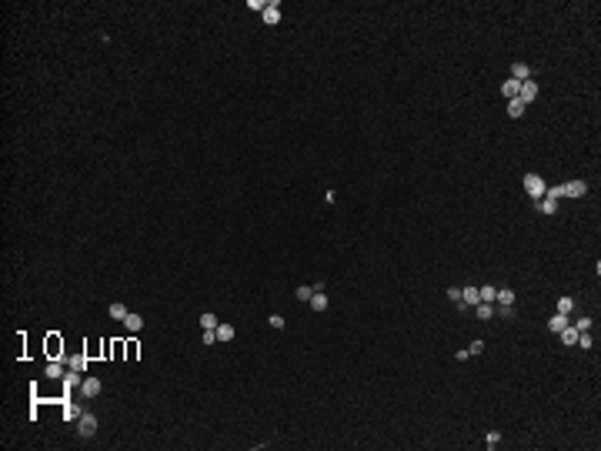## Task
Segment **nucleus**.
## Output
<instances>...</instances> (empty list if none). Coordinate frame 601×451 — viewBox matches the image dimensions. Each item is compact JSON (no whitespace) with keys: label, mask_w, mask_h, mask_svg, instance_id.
Masks as SVG:
<instances>
[{"label":"nucleus","mask_w":601,"mask_h":451,"mask_svg":"<svg viewBox=\"0 0 601 451\" xmlns=\"http://www.w3.org/2000/svg\"><path fill=\"white\" fill-rule=\"evenodd\" d=\"M534 207H538L541 214H548V217H551V214L558 211V201H555V197H538V201H534Z\"/></svg>","instance_id":"9b49d317"},{"label":"nucleus","mask_w":601,"mask_h":451,"mask_svg":"<svg viewBox=\"0 0 601 451\" xmlns=\"http://www.w3.org/2000/svg\"><path fill=\"white\" fill-rule=\"evenodd\" d=\"M111 357L117 361V357H127V348H124V341H114L111 344Z\"/></svg>","instance_id":"cd10ccee"},{"label":"nucleus","mask_w":601,"mask_h":451,"mask_svg":"<svg viewBox=\"0 0 601 451\" xmlns=\"http://www.w3.org/2000/svg\"><path fill=\"white\" fill-rule=\"evenodd\" d=\"M100 391H104L100 378H94V375H84V381H80V395H84V398H97Z\"/></svg>","instance_id":"7ed1b4c3"},{"label":"nucleus","mask_w":601,"mask_h":451,"mask_svg":"<svg viewBox=\"0 0 601 451\" xmlns=\"http://www.w3.org/2000/svg\"><path fill=\"white\" fill-rule=\"evenodd\" d=\"M575 328H578V331H591V321H588V318H578V324H575Z\"/></svg>","instance_id":"e433bc0d"},{"label":"nucleus","mask_w":601,"mask_h":451,"mask_svg":"<svg viewBox=\"0 0 601 451\" xmlns=\"http://www.w3.org/2000/svg\"><path fill=\"white\" fill-rule=\"evenodd\" d=\"M485 445H488V448H498V445H501V431H488L485 434Z\"/></svg>","instance_id":"7c9ffc66"},{"label":"nucleus","mask_w":601,"mask_h":451,"mask_svg":"<svg viewBox=\"0 0 601 451\" xmlns=\"http://www.w3.org/2000/svg\"><path fill=\"white\" fill-rule=\"evenodd\" d=\"M44 351H47V361H64V338L57 331H50L47 341H44Z\"/></svg>","instance_id":"f257e3e1"},{"label":"nucleus","mask_w":601,"mask_h":451,"mask_svg":"<svg viewBox=\"0 0 601 451\" xmlns=\"http://www.w3.org/2000/svg\"><path fill=\"white\" fill-rule=\"evenodd\" d=\"M217 324H221V321H217V314H210V311H204V314H201V328H204V331H217Z\"/></svg>","instance_id":"412c9836"},{"label":"nucleus","mask_w":601,"mask_h":451,"mask_svg":"<svg viewBox=\"0 0 601 451\" xmlns=\"http://www.w3.org/2000/svg\"><path fill=\"white\" fill-rule=\"evenodd\" d=\"M247 7H251V10H261V14H264V7H267V3H264V0H251Z\"/></svg>","instance_id":"4c0bfd02"},{"label":"nucleus","mask_w":601,"mask_h":451,"mask_svg":"<svg viewBox=\"0 0 601 451\" xmlns=\"http://www.w3.org/2000/svg\"><path fill=\"white\" fill-rule=\"evenodd\" d=\"M124 348H127V361H134V357L140 355V344H137L134 338H131V341H124Z\"/></svg>","instance_id":"c85d7f7f"},{"label":"nucleus","mask_w":601,"mask_h":451,"mask_svg":"<svg viewBox=\"0 0 601 451\" xmlns=\"http://www.w3.org/2000/svg\"><path fill=\"white\" fill-rule=\"evenodd\" d=\"M64 361L70 364V371H80V375H87V361H91V357H87V355H77V357H64Z\"/></svg>","instance_id":"f8f14e48"},{"label":"nucleus","mask_w":601,"mask_h":451,"mask_svg":"<svg viewBox=\"0 0 601 451\" xmlns=\"http://www.w3.org/2000/svg\"><path fill=\"white\" fill-rule=\"evenodd\" d=\"M294 298H298L300 304H307V301L314 298V284H300L298 291H294Z\"/></svg>","instance_id":"a211bd4d"},{"label":"nucleus","mask_w":601,"mask_h":451,"mask_svg":"<svg viewBox=\"0 0 601 451\" xmlns=\"http://www.w3.org/2000/svg\"><path fill=\"white\" fill-rule=\"evenodd\" d=\"M494 314H505V318H511V314H514V308H511V304H498V308H494Z\"/></svg>","instance_id":"72a5a7b5"},{"label":"nucleus","mask_w":601,"mask_h":451,"mask_svg":"<svg viewBox=\"0 0 601 451\" xmlns=\"http://www.w3.org/2000/svg\"><path fill=\"white\" fill-rule=\"evenodd\" d=\"M307 304H311V311H327V294H324V287H314V298L307 301Z\"/></svg>","instance_id":"9d476101"},{"label":"nucleus","mask_w":601,"mask_h":451,"mask_svg":"<svg viewBox=\"0 0 601 451\" xmlns=\"http://www.w3.org/2000/svg\"><path fill=\"white\" fill-rule=\"evenodd\" d=\"M518 91H521V84H518V80H511V77L501 84V94H505L508 100H514V97H518Z\"/></svg>","instance_id":"dca6fc26"},{"label":"nucleus","mask_w":601,"mask_h":451,"mask_svg":"<svg viewBox=\"0 0 601 451\" xmlns=\"http://www.w3.org/2000/svg\"><path fill=\"white\" fill-rule=\"evenodd\" d=\"M558 338H561L564 348H571V344L578 341V328H561V331H558Z\"/></svg>","instance_id":"f3484780"},{"label":"nucleus","mask_w":601,"mask_h":451,"mask_svg":"<svg viewBox=\"0 0 601 451\" xmlns=\"http://www.w3.org/2000/svg\"><path fill=\"white\" fill-rule=\"evenodd\" d=\"M511 80H518V84L531 80V67L528 64H511Z\"/></svg>","instance_id":"6e6552de"},{"label":"nucleus","mask_w":601,"mask_h":451,"mask_svg":"<svg viewBox=\"0 0 601 451\" xmlns=\"http://www.w3.org/2000/svg\"><path fill=\"white\" fill-rule=\"evenodd\" d=\"M534 97H538V84H534V80H525V84H521V91H518V100L528 107Z\"/></svg>","instance_id":"423d86ee"},{"label":"nucleus","mask_w":601,"mask_h":451,"mask_svg":"<svg viewBox=\"0 0 601 451\" xmlns=\"http://www.w3.org/2000/svg\"><path fill=\"white\" fill-rule=\"evenodd\" d=\"M525 111H528V107L518 100V97H514V100H508V114H511V117H521Z\"/></svg>","instance_id":"a878e982"},{"label":"nucleus","mask_w":601,"mask_h":451,"mask_svg":"<svg viewBox=\"0 0 601 451\" xmlns=\"http://www.w3.org/2000/svg\"><path fill=\"white\" fill-rule=\"evenodd\" d=\"M494 304H514V291H508V287H498V298H494Z\"/></svg>","instance_id":"393cba45"},{"label":"nucleus","mask_w":601,"mask_h":451,"mask_svg":"<svg viewBox=\"0 0 601 451\" xmlns=\"http://www.w3.org/2000/svg\"><path fill=\"white\" fill-rule=\"evenodd\" d=\"M267 324H271L274 331H281V328H284V324H287V321H284L281 314H271V318H267Z\"/></svg>","instance_id":"2f4dec72"},{"label":"nucleus","mask_w":601,"mask_h":451,"mask_svg":"<svg viewBox=\"0 0 601 451\" xmlns=\"http://www.w3.org/2000/svg\"><path fill=\"white\" fill-rule=\"evenodd\" d=\"M120 324H124V331H131V334H137V331H140V328H144V318H140V314H127V318L120 321Z\"/></svg>","instance_id":"1a4fd4ad"},{"label":"nucleus","mask_w":601,"mask_h":451,"mask_svg":"<svg viewBox=\"0 0 601 451\" xmlns=\"http://www.w3.org/2000/svg\"><path fill=\"white\" fill-rule=\"evenodd\" d=\"M80 381H84L80 371H67V375H64V388H80Z\"/></svg>","instance_id":"5701e85b"},{"label":"nucleus","mask_w":601,"mask_h":451,"mask_svg":"<svg viewBox=\"0 0 601 451\" xmlns=\"http://www.w3.org/2000/svg\"><path fill=\"white\" fill-rule=\"evenodd\" d=\"M575 344H581L584 351H591V344H595V341H591V334H588V331H578V341H575Z\"/></svg>","instance_id":"c756f323"},{"label":"nucleus","mask_w":601,"mask_h":451,"mask_svg":"<svg viewBox=\"0 0 601 451\" xmlns=\"http://www.w3.org/2000/svg\"><path fill=\"white\" fill-rule=\"evenodd\" d=\"M107 314H111V321H124V318H127V314H131V311H127L124 304H117V301H114L111 308H107Z\"/></svg>","instance_id":"6ab92c4d"},{"label":"nucleus","mask_w":601,"mask_h":451,"mask_svg":"<svg viewBox=\"0 0 601 451\" xmlns=\"http://www.w3.org/2000/svg\"><path fill=\"white\" fill-rule=\"evenodd\" d=\"M548 328H551V331H555V334H558V331H561V328H568V314H555V318L548 321Z\"/></svg>","instance_id":"b1692460"},{"label":"nucleus","mask_w":601,"mask_h":451,"mask_svg":"<svg viewBox=\"0 0 601 451\" xmlns=\"http://www.w3.org/2000/svg\"><path fill=\"white\" fill-rule=\"evenodd\" d=\"M478 287H461V304H464V308H474V304H478Z\"/></svg>","instance_id":"4468645a"},{"label":"nucleus","mask_w":601,"mask_h":451,"mask_svg":"<svg viewBox=\"0 0 601 451\" xmlns=\"http://www.w3.org/2000/svg\"><path fill=\"white\" fill-rule=\"evenodd\" d=\"M234 334H237V331H234V324H217V341H234Z\"/></svg>","instance_id":"4be33fe9"},{"label":"nucleus","mask_w":601,"mask_h":451,"mask_svg":"<svg viewBox=\"0 0 601 451\" xmlns=\"http://www.w3.org/2000/svg\"><path fill=\"white\" fill-rule=\"evenodd\" d=\"M448 298L454 301V304H461V287H448Z\"/></svg>","instance_id":"f704fd0d"},{"label":"nucleus","mask_w":601,"mask_h":451,"mask_svg":"<svg viewBox=\"0 0 601 451\" xmlns=\"http://www.w3.org/2000/svg\"><path fill=\"white\" fill-rule=\"evenodd\" d=\"M77 431H80V438H94L97 434V418L94 414H80V418H77Z\"/></svg>","instance_id":"20e7f679"},{"label":"nucleus","mask_w":601,"mask_h":451,"mask_svg":"<svg viewBox=\"0 0 601 451\" xmlns=\"http://www.w3.org/2000/svg\"><path fill=\"white\" fill-rule=\"evenodd\" d=\"M474 311H478V318H481V321H491V318H494V304H488V301H478V304H474Z\"/></svg>","instance_id":"2eb2a0df"},{"label":"nucleus","mask_w":601,"mask_h":451,"mask_svg":"<svg viewBox=\"0 0 601 451\" xmlns=\"http://www.w3.org/2000/svg\"><path fill=\"white\" fill-rule=\"evenodd\" d=\"M44 375L50 378V381H57V378H64V361H47V368H44Z\"/></svg>","instance_id":"ddd939ff"},{"label":"nucleus","mask_w":601,"mask_h":451,"mask_svg":"<svg viewBox=\"0 0 601 451\" xmlns=\"http://www.w3.org/2000/svg\"><path fill=\"white\" fill-rule=\"evenodd\" d=\"M584 190H588L584 181H568V184H561V197H584Z\"/></svg>","instance_id":"39448f33"},{"label":"nucleus","mask_w":601,"mask_h":451,"mask_svg":"<svg viewBox=\"0 0 601 451\" xmlns=\"http://www.w3.org/2000/svg\"><path fill=\"white\" fill-rule=\"evenodd\" d=\"M478 298L488 301V304H494V298H498V287H494V284H485V287H478Z\"/></svg>","instance_id":"aec40b11"},{"label":"nucleus","mask_w":601,"mask_h":451,"mask_svg":"<svg viewBox=\"0 0 601 451\" xmlns=\"http://www.w3.org/2000/svg\"><path fill=\"white\" fill-rule=\"evenodd\" d=\"M201 341H204V344H214V341H217V331H204Z\"/></svg>","instance_id":"c9c22d12"},{"label":"nucleus","mask_w":601,"mask_h":451,"mask_svg":"<svg viewBox=\"0 0 601 451\" xmlns=\"http://www.w3.org/2000/svg\"><path fill=\"white\" fill-rule=\"evenodd\" d=\"M555 308H558V314H571V311H575V301H571V298H558Z\"/></svg>","instance_id":"bb28decb"},{"label":"nucleus","mask_w":601,"mask_h":451,"mask_svg":"<svg viewBox=\"0 0 601 451\" xmlns=\"http://www.w3.org/2000/svg\"><path fill=\"white\" fill-rule=\"evenodd\" d=\"M264 24H271V27H274V24H281V7H277V3H274V0H271V3H267V7H264Z\"/></svg>","instance_id":"0eeeda50"},{"label":"nucleus","mask_w":601,"mask_h":451,"mask_svg":"<svg viewBox=\"0 0 601 451\" xmlns=\"http://www.w3.org/2000/svg\"><path fill=\"white\" fill-rule=\"evenodd\" d=\"M485 351V341H471L468 344V355H481Z\"/></svg>","instance_id":"473e14b6"},{"label":"nucleus","mask_w":601,"mask_h":451,"mask_svg":"<svg viewBox=\"0 0 601 451\" xmlns=\"http://www.w3.org/2000/svg\"><path fill=\"white\" fill-rule=\"evenodd\" d=\"M525 190L538 201V197H545V190H548V184H545V177L541 174H525Z\"/></svg>","instance_id":"f03ea898"}]
</instances>
